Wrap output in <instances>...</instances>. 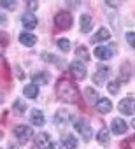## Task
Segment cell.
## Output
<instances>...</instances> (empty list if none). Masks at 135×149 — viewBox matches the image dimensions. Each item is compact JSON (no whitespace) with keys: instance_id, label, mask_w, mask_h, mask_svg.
<instances>
[{"instance_id":"6da1fadb","label":"cell","mask_w":135,"mask_h":149,"mask_svg":"<svg viewBox=\"0 0 135 149\" xmlns=\"http://www.w3.org/2000/svg\"><path fill=\"white\" fill-rule=\"evenodd\" d=\"M56 93H58L60 100H63V102H67V104H76L77 98H79L77 88H76L72 83H69V81H58Z\"/></svg>"},{"instance_id":"7a4b0ae2","label":"cell","mask_w":135,"mask_h":149,"mask_svg":"<svg viewBox=\"0 0 135 149\" xmlns=\"http://www.w3.org/2000/svg\"><path fill=\"white\" fill-rule=\"evenodd\" d=\"M54 23H56V26L61 28V30H69V28L72 26L74 19H72V14H70L69 11H60V13L54 16Z\"/></svg>"},{"instance_id":"3957f363","label":"cell","mask_w":135,"mask_h":149,"mask_svg":"<svg viewBox=\"0 0 135 149\" xmlns=\"http://www.w3.org/2000/svg\"><path fill=\"white\" fill-rule=\"evenodd\" d=\"M74 128L81 133V137L88 142L90 139H91V135H93V132H91V126H90V123L86 121V119H77L76 123H74Z\"/></svg>"},{"instance_id":"277c9868","label":"cell","mask_w":135,"mask_h":149,"mask_svg":"<svg viewBox=\"0 0 135 149\" xmlns=\"http://www.w3.org/2000/svg\"><path fill=\"white\" fill-rule=\"evenodd\" d=\"M70 74L74 76V79L83 81V79L86 77V67H84V63L79 61V60H74V61L70 63Z\"/></svg>"},{"instance_id":"5b68a950","label":"cell","mask_w":135,"mask_h":149,"mask_svg":"<svg viewBox=\"0 0 135 149\" xmlns=\"http://www.w3.org/2000/svg\"><path fill=\"white\" fill-rule=\"evenodd\" d=\"M118 109H119V112H121V114H125V116L133 114V112H135V98H132V97L123 98V100L119 102Z\"/></svg>"},{"instance_id":"8992f818","label":"cell","mask_w":135,"mask_h":149,"mask_svg":"<svg viewBox=\"0 0 135 149\" xmlns=\"http://www.w3.org/2000/svg\"><path fill=\"white\" fill-rule=\"evenodd\" d=\"M70 119H72L70 112H69V111H65V109H60V111L54 114V118H53V121H54V125H56L58 128H63Z\"/></svg>"},{"instance_id":"52a82bcc","label":"cell","mask_w":135,"mask_h":149,"mask_svg":"<svg viewBox=\"0 0 135 149\" xmlns=\"http://www.w3.org/2000/svg\"><path fill=\"white\" fill-rule=\"evenodd\" d=\"M14 135H16V139H18L19 142H26V140H30V137H32V128L26 126V125H18V126L14 128Z\"/></svg>"},{"instance_id":"ba28073f","label":"cell","mask_w":135,"mask_h":149,"mask_svg":"<svg viewBox=\"0 0 135 149\" xmlns=\"http://www.w3.org/2000/svg\"><path fill=\"white\" fill-rule=\"evenodd\" d=\"M33 144H35V147H37V149H47V147H49V144H51V135H49V133H46V132H40V133H37V135H35Z\"/></svg>"},{"instance_id":"9c48e42d","label":"cell","mask_w":135,"mask_h":149,"mask_svg":"<svg viewBox=\"0 0 135 149\" xmlns=\"http://www.w3.org/2000/svg\"><path fill=\"white\" fill-rule=\"evenodd\" d=\"M107 77H109V67H105V65L102 67V65H100V67L97 68V72H95V76H93V83L102 86V83H105Z\"/></svg>"},{"instance_id":"30bf717a","label":"cell","mask_w":135,"mask_h":149,"mask_svg":"<svg viewBox=\"0 0 135 149\" xmlns=\"http://www.w3.org/2000/svg\"><path fill=\"white\" fill-rule=\"evenodd\" d=\"M112 54H114V47H112V46H111V47L97 46V49H95V56H97L98 60H109V58H112Z\"/></svg>"},{"instance_id":"8fae6325","label":"cell","mask_w":135,"mask_h":149,"mask_svg":"<svg viewBox=\"0 0 135 149\" xmlns=\"http://www.w3.org/2000/svg\"><path fill=\"white\" fill-rule=\"evenodd\" d=\"M95 107H97V112H100V114H107V112H111L112 104H111L109 98H98V102L95 104Z\"/></svg>"},{"instance_id":"7c38bea8","label":"cell","mask_w":135,"mask_h":149,"mask_svg":"<svg viewBox=\"0 0 135 149\" xmlns=\"http://www.w3.org/2000/svg\"><path fill=\"white\" fill-rule=\"evenodd\" d=\"M128 130V125L121 119V118H116V119H112V132L116 133V135H123L125 132Z\"/></svg>"},{"instance_id":"4fadbf2b","label":"cell","mask_w":135,"mask_h":149,"mask_svg":"<svg viewBox=\"0 0 135 149\" xmlns=\"http://www.w3.org/2000/svg\"><path fill=\"white\" fill-rule=\"evenodd\" d=\"M111 39V32L107 28H100L93 37H91V42L93 44H98V42H104V40H109Z\"/></svg>"},{"instance_id":"5bb4252c","label":"cell","mask_w":135,"mask_h":149,"mask_svg":"<svg viewBox=\"0 0 135 149\" xmlns=\"http://www.w3.org/2000/svg\"><path fill=\"white\" fill-rule=\"evenodd\" d=\"M21 23H23L25 28H35L37 26V18L32 13H26V14L21 16Z\"/></svg>"},{"instance_id":"9a60e30c","label":"cell","mask_w":135,"mask_h":149,"mask_svg":"<svg viewBox=\"0 0 135 149\" xmlns=\"http://www.w3.org/2000/svg\"><path fill=\"white\" fill-rule=\"evenodd\" d=\"M19 42L23 44V46H35V42H37V37L33 35V33H30V32H23L21 35H19Z\"/></svg>"},{"instance_id":"2e32d148","label":"cell","mask_w":135,"mask_h":149,"mask_svg":"<svg viewBox=\"0 0 135 149\" xmlns=\"http://www.w3.org/2000/svg\"><path fill=\"white\" fill-rule=\"evenodd\" d=\"M30 121H32V125H35V126H42V125H44V114H42V111L33 109V111L30 112Z\"/></svg>"},{"instance_id":"e0dca14e","label":"cell","mask_w":135,"mask_h":149,"mask_svg":"<svg viewBox=\"0 0 135 149\" xmlns=\"http://www.w3.org/2000/svg\"><path fill=\"white\" fill-rule=\"evenodd\" d=\"M91 25H93L91 16H90V14H83V16H81V32L88 33V32L91 30Z\"/></svg>"},{"instance_id":"ac0fdd59","label":"cell","mask_w":135,"mask_h":149,"mask_svg":"<svg viewBox=\"0 0 135 149\" xmlns=\"http://www.w3.org/2000/svg\"><path fill=\"white\" fill-rule=\"evenodd\" d=\"M23 95L26 97V98H37V95H39V88H37V84H26L25 86V90H23Z\"/></svg>"},{"instance_id":"d6986e66","label":"cell","mask_w":135,"mask_h":149,"mask_svg":"<svg viewBox=\"0 0 135 149\" xmlns=\"http://www.w3.org/2000/svg\"><path fill=\"white\" fill-rule=\"evenodd\" d=\"M98 98H100V97H98V93H97L93 88H86V90H84V100H86L88 104H97Z\"/></svg>"},{"instance_id":"ffe728a7","label":"cell","mask_w":135,"mask_h":149,"mask_svg":"<svg viewBox=\"0 0 135 149\" xmlns=\"http://www.w3.org/2000/svg\"><path fill=\"white\" fill-rule=\"evenodd\" d=\"M97 140H98V144H102V146H109V130L107 128H100V132L97 133Z\"/></svg>"},{"instance_id":"44dd1931","label":"cell","mask_w":135,"mask_h":149,"mask_svg":"<svg viewBox=\"0 0 135 149\" xmlns=\"http://www.w3.org/2000/svg\"><path fill=\"white\" fill-rule=\"evenodd\" d=\"M63 146H65L67 149H76V147H77V139H76L74 135H65Z\"/></svg>"},{"instance_id":"7402d4cb","label":"cell","mask_w":135,"mask_h":149,"mask_svg":"<svg viewBox=\"0 0 135 149\" xmlns=\"http://www.w3.org/2000/svg\"><path fill=\"white\" fill-rule=\"evenodd\" d=\"M49 81V74H46V72H40V74H35V76L32 77V83L33 84H39V83H42V84H46Z\"/></svg>"},{"instance_id":"603a6c76","label":"cell","mask_w":135,"mask_h":149,"mask_svg":"<svg viewBox=\"0 0 135 149\" xmlns=\"http://www.w3.org/2000/svg\"><path fill=\"white\" fill-rule=\"evenodd\" d=\"M76 54H77L83 61H90V58H91V56H90V51H88L84 46H79V47L76 49Z\"/></svg>"},{"instance_id":"cb8c5ba5","label":"cell","mask_w":135,"mask_h":149,"mask_svg":"<svg viewBox=\"0 0 135 149\" xmlns=\"http://www.w3.org/2000/svg\"><path fill=\"white\" fill-rule=\"evenodd\" d=\"M13 109H14V112H16V114H23V112L26 111V104H25L21 98H18V100L13 104Z\"/></svg>"},{"instance_id":"d4e9b609","label":"cell","mask_w":135,"mask_h":149,"mask_svg":"<svg viewBox=\"0 0 135 149\" xmlns=\"http://www.w3.org/2000/svg\"><path fill=\"white\" fill-rule=\"evenodd\" d=\"M58 47L63 51V53H69L70 51V42L67 39H58Z\"/></svg>"},{"instance_id":"484cf974","label":"cell","mask_w":135,"mask_h":149,"mask_svg":"<svg viewBox=\"0 0 135 149\" xmlns=\"http://www.w3.org/2000/svg\"><path fill=\"white\" fill-rule=\"evenodd\" d=\"M107 90H109V93L116 95V93L119 91V81H111V83H109V86H107Z\"/></svg>"},{"instance_id":"4316f807","label":"cell","mask_w":135,"mask_h":149,"mask_svg":"<svg viewBox=\"0 0 135 149\" xmlns=\"http://www.w3.org/2000/svg\"><path fill=\"white\" fill-rule=\"evenodd\" d=\"M18 4L16 2H9V0H0V7H4V9H14Z\"/></svg>"},{"instance_id":"83f0119b","label":"cell","mask_w":135,"mask_h":149,"mask_svg":"<svg viewBox=\"0 0 135 149\" xmlns=\"http://www.w3.org/2000/svg\"><path fill=\"white\" fill-rule=\"evenodd\" d=\"M126 42L135 49V32H128V33H126Z\"/></svg>"},{"instance_id":"f1b7e54d","label":"cell","mask_w":135,"mask_h":149,"mask_svg":"<svg viewBox=\"0 0 135 149\" xmlns=\"http://www.w3.org/2000/svg\"><path fill=\"white\" fill-rule=\"evenodd\" d=\"M47 149H61V147H60V144H56V142H51Z\"/></svg>"},{"instance_id":"f546056e","label":"cell","mask_w":135,"mask_h":149,"mask_svg":"<svg viewBox=\"0 0 135 149\" xmlns=\"http://www.w3.org/2000/svg\"><path fill=\"white\" fill-rule=\"evenodd\" d=\"M26 7L33 11V9H37V4H35V2H28V4H26Z\"/></svg>"},{"instance_id":"4dcf8cb0","label":"cell","mask_w":135,"mask_h":149,"mask_svg":"<svg viewBox=\"0 0 135 149\" xmlns=\"http://www.w3.org/2000/svg\"><path fill=\"white\" fill-rule=\"evenodd\" d=\"M132 126H133V128H135V119H132Z\"/></svg>"},{"instance_id":"1f68e13d","label":"cell","mask_w":135,"mask_h":149,"mask_svg":"<svg viewBox=\"0 0 135 149\" xmlns=\"http://www.w3.org/2000/svg\"><path fill=\"white\" fill-rule=\"evenodd\" d=\"M2 137H4V133H2V132H0V139H2Z\"/></svg>"},{"instance_id":"d6a6232c","label":"cell","mask_w":135,"mask_h":149,"mask_svg":"<svg viewBox=\"0 0 135 149\" xmlns=\"http://www.w3.org/2000/svg\"><path fill=\"white\" fill-rule=\"evenodd\" d=\"M9 149H16V147H14V146H11V147H9Z\"/></svg>"}]
</instances>
